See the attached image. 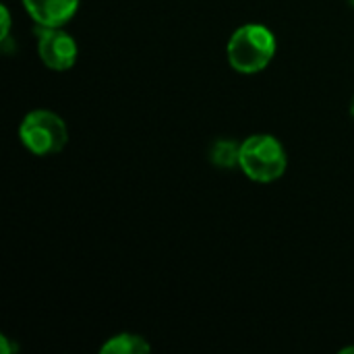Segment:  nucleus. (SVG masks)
<instances>
[{
    "label": "nucleus",
    "mask_w": 354,
    "mask_h": 354,
    "mask_svg": "<svg viewBox=\"0 0 354 354\" xmlns=\"http://www.w3.org/2000/svg\"><path fill=\"white\" fill-rule=\"evenodd\" d=\"M209 158L220 168H234L239 166V160H241V143L232 139H218L212 145Z\"/></svg>",
    "instance_id": "obj_7"
},
{
    "label": "nucleus",
    "mask_w": 354,
    "mask_h": 354,
    "mask_svg": "<svg viewBox=\"0 0 354 354\" xmlns=\"http://www.w3.org/2000/svg\"><path fill=\"white\" fill-rule=\"evenodd\" d=\"M276 54L274 33L257 23L241 25L228 39L226 56L230 66L243 75H255L263 71Z\"/></svg>",
    "instance_id": "obj_1"
},
{
    "label": "nucleus",
    "mask_w": 354,
    "mask_h": 354,
    "mask_svg": "<svg viewBox=\"0 0 354 354\" xmlns=\"http://www.w3.org/2000/svg\"><path fill=\"white\" fill-rule=\"evenodd\" d=\"M286 151L272 135H251L241 143V170L255 183H274L286 172Z\"/></svg>",
    "instance_id": "obj_2"
},
{
    "label": "nucleus",
    "mask_w": 354,
    "mask_h": 354,
    "mask_svg": "<svg viewBox=\"0 0 354 354\" xmlns=\"http://www.w3.org/2000/svg\"><path fill=\"white\" fill-rule=\"evenodd\" d=\"M27 15L37 27H62L79 8V0H23Z\"/></svg>",
    "instance_id": "obj_5"
},
{
    "label": "nucleus",
    "mask_w": 354,
    "mask_h": 354,
    "mask_svg": "<svg viewBox=\"0 0 354 354\" xmlns=\"http://www.w3.org/2000/svg\"><path fill=\"white\" fill-rule=\"evenodd\" d=\"M0 12H2V33H0V37H2V41H8V31H10V12H8L6 4H2V6H0Z\"/></svg>",
    "instance_id": "obj_8"
},
{
    "label": "nucleus",
    "mask_w": 354,
    "mask_h": 354,
    "mask_svg": "<svg viewBox=\"0 0 354 354\" xmlns=\"http://www.w3.org/2000/svg\"><path fill=\"white\" fill-rule=\"evenodd\" d=\"M37 52L52 71H68L77 62V41L62 27H37Z\"/></svg>",
    "instance_id": "obj_4"
},
{
    "label": "nucleus",
    "mask_w": 354,
    "mask_h": 354,
    "mask_svg": "<svg viewBox=\"0 0 354 354\" xmlns=\"http://www.w3.org/2000/svg\"><path fill=\"white\" fill-rule=\"evenodd\" d=\"M19 137L33 156H54L66 145L68 129L56 112L33 110L23 118L19 127Z\"/></svg>",
    "instance_id": "obj_3"
},
{
    "label": "nucleus",
    "mask_w": 354,
    "mask_h": 354,
    "mask_svg": "<svg viewBox=\"0 0 354 354\" xmlns=\"http://www.w3.org/2000/svg\"><path fill=\"white\" fill-rule=\"evenodd\" d=\"M351 4H353V6H354V0H351Z\"/></svg>",
    "instance_id": "obj_10"
},
{
    "label": "nucleus",
    "mask_w": 354,
    "mask_h": 354,
    "mask_svg": "<svg viewBox=\"0 0 354 354\" xmlns=\"http://www.w3.org/2000/svg\"><path fill=\"white\" fill-rule=\"evenodd\" d=\"M149 351H151V346L143 336L129 334V332L108 338V342L100 348L102 354H143Z\"/></svg>",
    "instance_id": "obj_6"
},
{
    "label": "nucleus",
    "mask_w": 354,
    "mask_h": 354,
    "mask_svg": "<svg viewBox=\"0 0 354 354\" xmlns=\"http://www.w3.org/2000/svg\"><path fill=\"white\" fill-rule=\"evenodd\" d=\"M351 114L354 116V97H353V102H351Z\"/></svg>",
    "instance_id": "obj_9"
}]
</instances>
